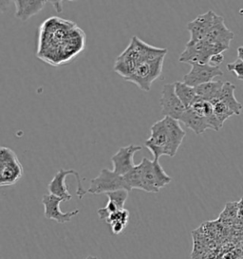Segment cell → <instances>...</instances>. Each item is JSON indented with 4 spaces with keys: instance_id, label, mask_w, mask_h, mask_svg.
I'll use <instances>...</instances> for the list:
<instances>
[{
    "instance_id": "14",
    "label": "cell",
    "mask_w": 243,
    "mask_h": 259,
    "mask_svg": "<svg viewBox=\"0 0 243 259\" xmlns=\"http://www.w3.org/2000/svg\"><path fill=\"white\" fill-rule=\"evenodd\" d=\"M234 38V32L227 29L222 16H215V20L211 30L207 33L205 40L211 45H220L229 50L230 42Z\"/></svg>"
},
{
    "instance_id": "15",
    "label": "cell",
    "mask_w": 243,
    "mask_h": 259,
    "mask_svg": "<svg viewBox=\"0 0 243 259\" xmlns=\"http://www.w3.org/2000/svg\"><path fill=\"white\" fill-rule=\"evenodd\" d=\"M164 120L166 122L168 135V156L172 158L178 152L182 144V141L186 135V132L182 130L180 121L169 117H164Z\"/></svg>"
},
{
    "instance_id": "22",
    "label": "cell",
    "mask_w": 243,
    "mask_h": 259,
    "mask_svg": "<svg viewBox=\"0 0 243 259\" xmlns=\"http://www.w3.org/2000/svg\"><path fill=\"white\" fill-rule=\"evenodd\" d=\"M213 105V110L214 115L217 117V119L220 121L222 124L227 120L228 118L234 116L233 111L229 107L220 100L214 101L211 103Z\"/></svg>"
},
{
    "instance_id": "23",
    "label": "cell",
    "mask_w": 243,
    "mask_h": 259,
    "mask_svg": "<svg viewBox=\"0 0 243 259\" xmlns=\"http://www.w3.org/2000/svg\"><path fill=\"white\" fill-rule=\"evenodd\" d=\"M129 192L128 190H118L107 193L106 196L108 198V200L116 204L119 210H123L125 207V203L129 198Z\"/></svg>"
},
{
    "instance_id": "5",
    "label": "cell",
    "mask_w": 243,
    "mask_h": 259,
    "mask_svg": "<svg viewBox=\"0 0 243 259\" xmlns=\"http://www.w3.org/2000/svg\"><path fill=\"white\" fill-rule=\"evenodd\" d=\"M118 190L129 191L124 176L117 175L113 170L104 168L95 179L91 180V187L87 189V194L106 195L107 193Z\"/></svg>"
},
{
    "instance_id": "16",
    "label": "cell",
    "mask_w": 243,
    "mask_h": 259,
    "mask_svg": "<svg viewBox=\"0 0 243 259\" xmlns=\"http://www.w3.org/2000/svg\"><path fill=\"white\" fill-rule=\"evenodd\" d=\"M15 5V16L17 19L27 21L30 17L40 13L46 3L45 0H16L14 1Z\"/></svg>"
},
{
    "instance_id": "12",
    "label": "cell",
    "mask_w": 243,
    "mask_h": 259,
    "mask_svg": "<svg viewBox=\"0 0 243 259\" xmlns=\"http://www.w3.org/2000/svg\"><path fill=\"white\" fill-rule=\"evenodd\" d=\"M216 14L213 11L199 15L193 21L187 24V30L190 32V40L188 45H194L202 41L207 33L211 30Z\"/></svg>"
},
{
    "instance_id": "11",
    "label": "cell",
    "mask_w": 243,
    "mask_h": 259,
    "mask_svg": "<svg viewBox=\"0 0 243 259\" xmlns=\"http://www.w3.org/2000/svg\"><path fill=\"white\" fill-rule=\"evenodd\" d=\"M142 150L140 145H130L123 146L111 157L113 164V172L117 175L125 176L136 166L134 162V156Z\"/></svg>"
},
{
    "instance_id": "25",
    "label": "cell",
    "mask_w": 243,
    "mask_h": 259,
    "mask_svg": "<svg viewBox=\"0 0 243 259\" xmlns=\"http://www.w3.org/2000/svg\"><path fill=\"white\" fill-rule=\"evenodd\" d=\"M237 212H238V203L237 202H230V203H227L225 209L220 214V218L224 217L225 220H232V219H235Z\"/></svg>"
},
{
    "instance_id": "28",
    "label": "cell",
    "mask_w": 243,
    "mask_h": 259,
    "mask_svg": "<svg viewBox=\"0 0 243 259\" xmlns=\"http://www.w3.org/2000/svg\"><path fill=\"white\" fill-rule=\"evenodd\" d=\"M53 5H54V7L58 13L62 12V3L60 1H53Z\"/></svg>"
},
{
    "instance_id": "27",
    "label": "cell",
    "mask_w": 243,
    "mask_h": 259,
    "mask_svg": "<svg viewBox=\"0 0 243 259\" xmlns=\"http://www.w3.org/2000/svg\"><path fill=\"white\" fill-rule=\"evenodd\" d=\"M110 226L114 235H119L124 231V229L127 227V224L121 221H115L112 224H110Z\"/></svg>"
},
{
    "instance_id": "9",
    "label": "cell",
    "mask_w": 243,
    "mask_h": 259,
    "mask_svg": "<svg viewBox=\"0 0 243 259\" xmlns=\"http://www.w3.org/2000/svg\"><path fill=\"white\" fill-rule=\"evenodd\" d=\"M159 105L161 107V114L165 117H169L178 121H180L182 114L186 110L182 101L179 99L175 92L174 84L164 85L159 99Z\"/></svg>"
},
{
    "instance_id": "4",
    "label": "cell",
    "mask_w": 243,
    "mask_h": 259,
    "mask_svg": "<svg viewBox=\"0 0 243 259\" xmlns=\"http://www.w3.org/2000/svg\"><path fill=\"white\" fill-rule=\"evenodd\" d=\"M24 174L22 164L12 149L2 146L0 149V185L11 186L17 183Z\"/></svg>"
},
{
    "instance_id": "7",
    "label": "cell",
    "mask_w": 243,
    "mask_h": 259,
    "mask_svg": "<svg viewBox=\"0 0 243 259\" xmlns=\"http://www.w3.org/2000/svg\"><path fill=\"white\" fill-rule=\"evenodd\" d=\"M74 176L78 183V187H77V196L79 198H83L87 195V190L83 187L82 184V180L80 174L74 170V169H60L56 175L53 177L52 182L48 186V190L50 192L51 195H53L55 197L62 198L64 201H68L72 198L71 194L68 192V186L66 184V180L68 176Z\"/></svg>"
},
{
    "instance_id": "10",
    "label": "cell",
    "mask_w": 243,
    "mask_h": 259,
    "mask_svg": "<svg viewBox=\"0 0 243 259\" xmlns=\"http://www.w3.org/2000/svg\"><path fill=\"white\" fill-rule=\"evenodd\" d=\"M191 69L187 74L183 76V83L192 88H197L200 84L212 82L215 77L222 76L223 72L220 68H215L209 64L192 63Z\"/></svg>"
},
{
    "instance_id": "29",
    "label": "cell",
    "mask_w": 243,
    "mask_h": 259,
    "mask_svg": "<svg viewBox=\"0 0 243 259\" xmlns=\"http://www.w3.org/2000/svg\"><path fill=\"white\" fill-rule=\"evenodd\" d=\"M237 56H238V59L243 61V46L237 48Z\"/></svg>"
},
{
    "instance_id": "13",
    "label": "cell",
    "mask_w": 243,
    "mask_h": 259,
    "mask_svg": "<svg viewBox=\"0 0 243 259\" xmlns=\"http://www.w3.org/2000/svg\"><path fill=\"white\" fill-rule=\"evenodd\" d=\"M64 200L62 198L55 197L51 194L44 195L42 198V203L44 205V214L46 219L56 221L58 223H67L76 214L79 213V210H74L68 213H63L60 210V203Z\"/></svg>"
},
{
    "instance_id": "3",
    "label": "cell",
    "mask_w": 243,
    "mask_h": 259,
    "mask_svg": "<svg viewBox=\"0 0 243 259\" xmlns=\"http://www.w3.org/2000/svg\"><path fill=\"white\" fill-rule=\"evenodd\" d=\"M165 58L166 55L153 60L144 62L137 68L131 76L126 79V81L136 84L140 90L144 92H150L153 82L157 80L163 72Z\"/></svg>"
},
{
    "instance_id": "19",
    "label": "cell",
    "mask_w": 243,
    "mask_h": 259,
    "mask_svg": "<svg viewBox=\"0 0 243 259\" xmlns=\"http://www.w3.org/2000/svg\"><path fill=\"white\" fill-rule=\"evenodd\" d=\"M224 83L221 81H212L195 88L197 96L208 102H213L220 96Z\"/></svg>"
},
{
    "instance_id": "8",
    "label": "cell",
    "mask_w": 243,
    "mask_h": 259,
    "mask_svg": "<svg viewBox=\"0 0 243 259\" xmlns=\"http://www.w3.org/2000/svg\"><path fill=\"white\" fill-rule=\"evenodd\" d=\"M144 146L152 153L154 160H159L164 155H169L168 135L164 119L155 122L150 128V137L144 142Z\"/></svg>"
},
{
    "instance_id": "17",
    "label": "cell",
    "mask_w": 243,
    "mask_h": 259,
    "mask_svg": "<svg viewBox=\"0 0 243 259\" xmlns=\"http://www.w3.org/2000/svg\"><path fill=\"white\" fill-rule=\"evenodd\" d=\"M180 122H182L186 127L192 130L196 135H201L206 130H211L207 119L196 114L190 108H186L182 118L180 119Z\"/></svg>"
},
{
    "instance_id": "18",
    "label": "cell",
    "mask_w": 243,
    "mask_h": 259,
    "mask_svg": "<svg viewBox=\"0 0 243 259\" xmlns=\"http://www.w3.org/2000/svg\"><path fill=\"white\" fill-rule=\"evenodd\" d=\"M235 87L234 84H231L230 82H225L220 92V96L215 101L220 100L221 102H223L233 111L234 114L239 115L242 110V106L237 100L235 99Z\"/></svg>"
},
{
    "instance_id": "21",
    "label": "cell",
    "mask_w": 243,
    "mask_h": 259,
    "mask_svg": "<svg viewBox=\"0 0 243 259\" xmlns=\"http://www.w3.org/2000/svg\"><path fill=\"white\" fill-rule=\"evenodd\" d=\"M191 110H193L196 114L199 115L204 118H209L214 114L213 110V105L206 101V100L201 99L197 96L192 106L189 107Z\"/></svg>"
},
{
    "instance_id": "26",
    "label": "cell",
    "mask_w": 243,
    "mask_h": 259,
    "mask_svg": "<svg viewBox=\"0 0 243 259\" xmlns=\"http://www.w3.org/2000/svg\"><path fill=\"white\" fill-rule=\"evenodd\" d=\"M223 60H224L223 54H215V55H213L212 57L210 58L208 64H209L210 66H212V67H215V68H220V65H221V63L223 62Z\"/></svg>"
},
{
    "instance_id": "24",
    "label": "cell",
    "mask_w": 243,
    "mask_h": 259,
    "mask_svg": "<svg viewBox=\"0 0 243 259\" xmlns=\"http://www.w3.org/2000/svg\"><path fill=\"white\" fill-rule=\"evenodd\" d=\"M227 69L229 71L235 73V76L238 80L243 81V61L240 59H236L235 62L230 63L227 65Z\"/></svg>"
},
{
    "instance_id": "2",
    "label": "cell",
    "mask_w": 243,
    "mask_h": 259,
    "mask_svg": "<svg viewBox=\"0 0 243 259\" xmlns=\"http://www.w3.org/2000/svg\"><path fill=\"white\" fill-rule=\"evenodd\" d=\"M141 165V190L147 193H158L161 188L171 183L172 179L167 175L159 160H150L143 158Z\"/></svg>"
},
{
    "instance_id": "6",
    "label": "cell",
    "mask_w": 243,
    "mask_h": 259,
    "mask_svg": "<svg viewBox=\"0 0 243 259\" xmlns=\"http://www.w3.org/2000/svg\"><path fill=\"white\" fill-rule=\"evenodd\" d=\"M227 51L226 48L220 45H211L206 43L205 40L194 45L186 44L185 50L181 54L179 61L186 64L197 63L205 65L208 64L210 58L215 54H222Z\"/></svg>"
},
{
    "instance_id": "1",
    "label": "cell",
    "mask_w": 243,
    "mask_h": 259,
    "mask_svg": "<svg viewBox=\"0 0 243 259\" xmlns=\"http://www.w3.org/2000/svg\"><path fill=\"white\" fill-rule=\"evenodd\" d=\"M167 54V49L150 46L142 39L134 36L128 48L117 57L114 64V71L126 80L144 62L159 58Z\"/></svg>"
},
{
    "instance_id": "20",
    "label": "cell",
    "mask_w": 243,
    "mask_h": 259,
    "mask_svg": "<svg viewBox=\"0 0 243 259\" xmlns=\"http://www.w3.org/2000/svg\"><path fill=\"white\" fill-rule=\"evenodd\" d=\"M173 84H174L175 92L177 96L182 101L185 108H189L197 97L195 88H192L188 84L180 81L175 82Z\"/></svg>"
}]
</instances>
